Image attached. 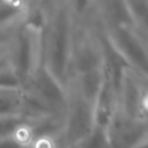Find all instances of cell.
Masks as SVG:
<instances>
[{"label":"cell","mask_w":148,"mask_h":148,"mask_svg":"<svg viewBox=\"0 0 148 148\" xmlns=\"http://www.w3.org/2000/svg\"><path fill=\"white\" fill-rule=\"evenodd\" d=\"M99 30L134 72L148 77V39L134 24L112 25Z\"/></svg>","instance_id":"obj_1"},{"label":"cell","mask_w":148,"mask_h":148,"mask_svg":"<svg viewBox=\"0 0 148 148\" xmlns=\"http://www.w3.org/2000/svg\"><path fill=\"white\" fill-rule=\"evenodd\" d=\"M96 126L95 105L77 95L75 101L67 102L66 116L62 125L64 138L67 145L75 146L82 142Z\"/></svg>","instance_id":"obj_2"},{"label":"cell","mask_w":148,"mask_h":148,"mask_svg":"<svg viewBox=\"0 0 148 148\" xmlns=\"http://www.w3.org/2000/svg\"><path fill=\"white\" fill-rule=\"evenodd\" d=\"M77 22L92 21L95 0H69Z\"/></svg>","instance_id":"obj_3"},{"label":"cell","mask_w":148,"mask_h":148,"mask_svg":"<svg viewBox=\"0 0 148 148\" xmlns=\"http://www.w3.org/2000/svg\"><path fill=\"white\" fill-rule=\"evenodd\" d=\"M18 25V24H17ZM16 25L14 27H0V56L7 57V51L14 34Z\"/></svg>","instance_id":"obj_4"}]
</instances>
